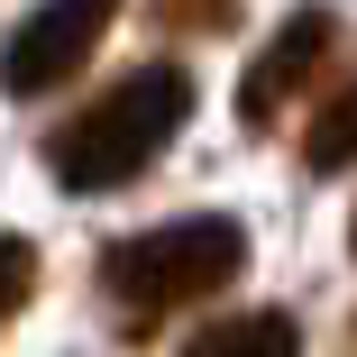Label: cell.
<instances>
[{
	"label": "cell",
	"mask_w": 357,
	"mask_h": 357,
	"mask_svg": "<svg viewBox=\"0 0 357 357\" xmlns=\"http://www.w3.org/2000/svg\"><path fill=\"white\" fill-rule=\"evenodd\" d=\"M28 294H37V238L0 229V330H10V321L28 312Z\"/></svg>",
	"instance_id": "52a82bcc"
},
{
	"label": "cell",
	"mask_w": 357,
	"mask_h": 357,
	"mask_svg": "<svg viewBox=\"0 0 357 357\" xmlns=\"http://www.w3.org/2000/svg\"><path fill=\"white\" fill-rule=\"evenodd\" d=\"M183 119H192V74L183 64H137V74L92 92L46 137V174L64 192H119V183H137L183 137Z\"/></svg>",
	"instance_id": "7a4b0ae2"
},
{
	"label": "cell",
	"mask_w": 357,
	"mask_h": 357,
	"mask_svg": "<svg viewBox=\"0 0 357 357\" xmlns=\"http://www.w3.org/2000/svg\"><path fill=\"white\" fill-rule=\"evenodd\" d=\"M330 55H339V19H330V10H294V19L257 46V64L238 74V119H248V128H275L284 110L330 74Z\"/></svg>",
	"instance_id": "277c9868"
},
{
	"label": "cell",
	"mask_w": 357,
	"mask_h": 357,
	"mask_svg": "<svg viewBox=\"0 0 357 357\" xmlns=\"http://www.w3.org/2000/svg\"><path fill=\"white\" fill-rule=\"evenodd\" d=\"M348 357H357V312H348Z\"/></svg>",
	"instance_id": "9c48e42d"
},
{
	"label": "cell",
	"mask_w": 357,
	"mask_h": 357,
	"mask_svg": "<svg viewBox=\"0 0 357 357\" xmlns=\"http://www.w3.org/2000/svg\"><path fill=\"white\" fill-rule=\"evenodd\" d=\"M303 165H312V174L357 165V83H348V92H330V101L312 110V128H303Z\"/></svg>",
	"instance_id": "8992f818"
},
{
	"label": "cell",
	"mask_w": 357,
	"mask_h": 357,
	"mask_svg": "<svg viewBox=\"0 0 357 357\" xmlns=\"http://www.w3.org/2000/svg\"><path fill=\"white\" fill-rule=\"evenodd\" d=\"M174 357H303V321L294 312H229V321H202Z\"/></svg>",
	"instance_id": "5b68a950"
},
{
	"label": "cell",
	"mask_w": 357,
	"mask_h": 357,
	"mask_svg": "<svg viewBox=\"0 0 357 357\" xmlns=\"http://www.w3.org/2000/svg\"><path fill=\"white\" fill-rule=\"evenodd\" d=\"M348 248H357V220H348Z\"/></svg>",
	"instance_id": "30bf717a"
},
{
	"label": "cell",
	"mask_w": 357,
	"mask_h": 357,
	"mask_svg": "<svg viewBox=\"0 0 357 357\" xmlns=\"http://www.w3.org/2000/svg\"><path fill=\"white\" fill-rule=\"evenodd\" d=\"M156 10V28H174V37H229L238 28V0H147Z\"/></svg>",
	"instance_id": "ba28073f"
},
{
	"label": "cell",
	"mask_w": 357,
	"mask_h": 357,
	"mask_svg": "<svg viewBox=\"0 0 357 357\" xmlns=\"http://www.w3.org/2000/svg\"><path fill=\"white\" fill-rule=\"evenodd\" d=\"M238 275H248V229L229 220V211H183V220H156L137 238H110L101 266H92L119 339H156V321L229 294Z\"/></svg>",
	"instance_id": "6da1fadb"
},
{
	"label": "cell",
	"mask_w": 357,
	"mask_h": 357,
	"mask_svg": "<svg viewBox=\"0 0 357 357\" xmlns=\"http://www.w3.org/2000/svg\"><path fill=\"white\" fill-rule=\"evenodd\" d=\"M110 19H119V0H37V10L10 28V46H0V92L10 101L64 92L92 64V46L110 37Z\"/></svg>",
	"instance_id": "3957f363"
}]
</instances>
